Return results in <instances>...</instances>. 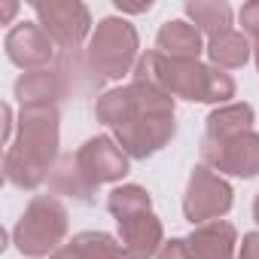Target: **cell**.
Segmentation results:
<instances>
[{
    "mask_svg": "<svg viewBox=\"0 0 259 259\" xmlns=\"http://www.w3.org/2000/svg\"><path fill=\"white\" fill-rule=\"evenodd\" d=\"M95 119L113 132L128 159H150L177 135L174 98L141 79L101 92L95 98Z\"/></svg>",
    "mask_w": 259,
    "mask_h": 259,
    "instance_id": "obj_1",
    "label": "cell"
},
{
    "mask_svg": "<svg viewBox=\"0 0 259 259\" xmlns=\"http://www.w3.org/2000/svg\"><path fill=\"white\" fill-rule=\"evenodd\" d=\"M61 144V113L58 107H22L16 119V135L4 153V177L22 189L34 192L43 186L55 168Z\"/></svg>",
    "mask_w": 259,
    "mask_h": 259,
    "instance_id": "obj_2",
    "label": "cell"
},
{
    "mask_svg": "<svg viewBox=\"0 0 259 259\" xmlns=\"http://www.w3.org/2000/svg\"><path fill=\"white\" fill-rule=\"evenodd\" d=\"M132 79L150 82L156 89H162L165 95H171L174 101H195V104H213V107H226L232 104L238 85L232 79V73L204 64L201 58H168L159 49H147L132 73Z\"/></svg>",
    "mask_w": 259,
    "mask_h": 259,
    "instance_id": "obj_3",
    "label": "cell"
},
{
    "mask_svg": "<svg viewBox=\"0 0 259 259\" xmlns=\"http://www.w3.org/2000/svg\"><path fill=\"white\" fill-rule=\"evenodd\" d=\"M85 61L95 70V76L104 82H113V79L135 73V67L141 61L138 28L122 16L101 19L92 31V40L85 43Z\"/></svg>",
    "mask_w": 259,
    "mask_h": 259,
    "instance_id": "obj_4",
    "label": "cell"
},
{
    "mask_svg": "<svg viewBox=\"0 0 259 259\" xmlns=\"http://www.w3.org/2000/svg\"><path fill=\"white\" fill-rule=\"evenodd\" d=\"M70 213L55 195H34L13 229V244L22 256L40 259L64 247Z\"/></svg>",
    "mask_w": 259,
    "mask_h": 259,
    "instance_id": "obj_5",
    "label": "cell"
},
{
    "mask_svg": "<svg viewBox=\"0 0 259 259\" xmlns=\"http://www.w3.org/2000/svg\"><path fill=\"white\" fill-rule=\"evenodd\" d=\"M31 10L37 16V25L61 52H79L82 43L92 40V10L79 0H34Z\"/></svg>",
    "mask_w": 259,
    "mask_h": 259,
    "instance_id": "obj_6",
    "label": "cell"
},
{
    "mask_svg": "<svg viewBox=\"0 0 259 259\" xmlns=\"http://www.w3.org/2000/svg\"><path fill=\"white\" fill-rule=\"evenodd\" d=\"M232 204H235L232 183L223 174H217L213 168L198 162L192 168L186 192H183V217L192 223V229L213 223V220H223L232 210Z\"/></svg>",
    "mask_w": 259,
    "mask_h": 259,
    "instance_id": "obj_7",
    "label": "cell"
},
{
    "mask_svg": "<svg viewBox=\"0 0 259 259\" xmlns=\"http://www.w3.org/2000/svg\"><path fill=\"white\" fill-rule=\"evenodd\" d=\"M198 153L201 165L213 168L223 177H241V180L259 177V132H244L226 141L201 138Z\"/></svg>",
    "mask_w": 259,
    "mask_h": 259,
    "instance_id": "obj_8",
    "label": "cell"
},
{
    "mask_svg": "<svg viewBox=\"0 0 259 259\" xmlns=\"http://www.w3.org/2000/svg\"><path fill=\"white\" fill-rule=\"evenodd\" d=\"M79 171L95 183V186H104V183H119L128 171H132V159L128 153L116 144L113 135H95L89 138L76 153H73Z\"/></svg>",
    "mask_w": 259,
    "mask_h": 259,
    "instance_id": "obj_9",
    "label": "cell"
},
{
    "mask_svg": "<svg viewBox=\"0 0 259 259\" xmlns=\"http://www.w3.org/2000/svg\"><path fill=\"white\" fill-rule=\"evenodd\" d=\"M4 49H7V58L16 67H22L25 73L28 70H46L55 61V43L37 22L13 25L4 37Z\"/></svg>",
    "mask_w": 259,
    "mask_h": 259,
    "instance_id": "obj_10",
    "label": "cell"
},
{
    "mask_svg": "<svg viewBox=\"0 0 259 259\" xmlns=\"http://www.w3.org/2000/svg\"><path fill=\"white\" fill-rule=\"evenodd\" d=\"M119 226V241L135 259H156L162 244H165V226L156 217V210H138L116 220Z\"/></svg>",
    "mask_w": 259,
    "mask_h": 259,
    "instance_id": "obj_11",
    "label": "cell"
},
{
    "mask_svg": "<svg viewBox=\"0 0 259 259\" xmlns=\"http://www.w3.org/2000/svg\"><path fill=\"white\" fill-rule=\"evenodd\" d=\"M189 247L195 259H238V229L229 220H213L189 232Z\"/></svg>",
    "mask_w": 259,
    "mask_h": 259,
    "instance_id": "obj_12",
    "label": "cell"
},
{
    "mask_svg": "<svg viewBox=\"0 0 259 259\" xmlns=\"http://www.w3.org/2000/svg\"><path fill=\"white\" fill-rule=\"evenodd\" d=\"M13 95H16L19 107H58V101L64 98V82L55 67L28 70L16 79Z\"/></svg>",
    "mask_w": 259,
    "mask_h": 259,
    "instance_id": "obj_13",
    "label": "cell"
},
{
    "mask_svg": "<svg viewBox=\"0 0 259 259\" xmlns=\"http://www.w3.org/2000/svg\"><path fill=\"white\" fill-rule=\"evenodd\" d=\"M156 49L168 58H201L207 49L201 31L186 19H168L156 34Z\"/></svg>",
    "mask_w": 259,
    "mask_h": 259,
    "instance_id": "obj_14",
    "label": "cell"
},
{
    "mask_svg": "<svg viewBox=\"0 0 259 259\" xmlns=\"http://www.w3.org/2000/svg\"><path fill=\"white\" fill-rule=\"evenodd\" d=\"M46 183H49V192L55 198L64 195V198H73L79 204H95V198H98V186L79 171L73 153H67V156H61L55 162V168H52V174H49Z\"/></svg>",
    "mask_w": 259,
    "mask_h": 259,
    "instance_id": "obj_15",
    "label": "cell"
},
{
    "mask_svg": "<svg viewBox=\"0 0 259 259\" xmlns=\"http://www.w3.org/2000/svg\"><path fill=\"white\" fill-rule=\"evenodd\" d=\"M256 110L247 101H232L226 107H213L204 119V138L207 141H226L244 132H253Z\"/></svg>",
    "mask_w": 259,
    "mask_h": 259,
    "instance_id": "obj_16",
    "label": "cell"
},
{
    "mask_svg": "<svg viewBox=\"0 0 259 259\" xmlns=\"http://www.w3.org/2000/svg\"><path fill=\"white\" fill-rule=\"evenodd\" d=\"M183 13L201 31V37H207V40L232 31V19H235V13L226 0H186Z\"/></svg>",
    "mask_w": 259,
    "mask_h": 259,
    "instance_id": "obj_17",
    "label": "cell"
},
{
    "mask_svg": "<svg viewBox=\"0 0 259 259\" xmlns=\"http://www.w3.org/2000/svg\"><path fill=\"white\" fill-rule=\"evenodd\" d=\"M204 52H207V58H210L213 67H220V70H238V67H244L253 58V40L244 31L232 28V31L207 40Z\"/></svg>",
    "mask_w": 259,
    "mask_h": 259,
    "instance_id": "obj_18",
    "label": "cell"
},
{
    "mask_svg": "<svg viewBox=\"0 0 259 259\" xmlns=\"http://www.w3.org/2000/svg\"><path fill=\"white\" fill-rule=\"evenodd\" d=\"M70 247L76 250L79 259H135L125 250V244L110 232H79L73 235Z\"/></svg>",
    "mask_w": 259,
    "mask_h": 259,
    "instance_id": "obj_19",
    "label": "cell"
},
{
    "mask_svg": "<svg viewBox=\"0 0 259 259\" xmlns=\"http://www.w3.org/2000/svg\"><path fill=\"white\" fill-rule=\"evenodd\" d=\"M150 207H153V198H150V192L141 183L113 186L110 195H107V210H110L113 220H122V217L138 213V210H150Z\"/></svg>",
    "mask_w": 259,
    "mask_h": 259,
    "instance_id": "obj_20",
    "label": "cell"
},
{
    "mask_svg": "<svg viewBox=\"0 0 259 259\" xmlns=\"http://www.w3.org/2000/svg\"><path fill=\"white\" fill-rule=\"evenodd\" d=\"M238 22H241V31L256 40L259 37V0H250V4H244L238 10Z\"/></svg>",
    "mask_w": 259,
    "mask_h": 259,
    "instance_id": "obj_21",
    "label": "cell"
},
{
    "mask_svg": "<svg viewBox=\"0 0 259 259\" xmlns=\"http://www.w3.org/2000/svg\"><path fill=\"white\" fill-rule=\"evenodd\" d=\"M156 259H195V253H192V247H189L186 238H171V241L162 244V250H159Z\"/></svg>",
    "mask_w": 259,
    "mask_h": 259,
    "instance_id": "obj_22",
    "label": "cell"
},
{
    "mask_svg": "<svg viewBox=\"0 0 259 259\" xmlns=\"http://www.w3.org/2000/svg\"><path fill=\"white\" fill-rule=\"evenodd\" d=\"M238 259H259V232H247L241 247H238Z\"/></svg>",
    "mask_w": 259,
    "mask_h": 259,
    "instance_id": "obj_23",
    "label": "cell"
},
{
    "mask_svg": "<svg viewBox=\"0 0 259 259\" xmlns=\"http://www.w3.org/2000/svg\"><path fill=\"white\" fill-rule=\"evenodd\" d=\"M116 10H119V13H150V10H153V4L147 0V4H135V7H132V4H122V0H119Z\"/></svg>",
    "mask_w": 259,
    "mask_h": 259,
    "instance_id": "obj_24",
    "label": "cell"
},
{
    "mask_svg": "<svg viewBox=\"0 0 259 259\" xmlns=\"http://www.w3.org/2000/svg\"><path fill=\"white\" fill-rule=\"evenodd\" d=\"M16 13H19V4H16V0H7V4H4V10H0V19H4V25H10Z\"/></svg>",
    "mask_w": 259,
    "mask_h": 259,
    "instance_id": "obj_25",
    "label": "cell"
},
{
    "mask_svg": "<svg viewBox=\"0 0 259 259\" xmlns=\"http://www.w3.org/2000/svg\"><path fill=\"white\" fill-rule=\"evenodd\" d=\"M49 259H79V256H76V250H73L70 244H64V247H58Z\"/></svg>",
    "mask_w": 259,
    "mask_h": 259,
    "instance_id": "obj_26",
    "label": "cell"
},
{
    "mask_svg": "<svg viewBox=\"0 0 259 259\" xmlns=\"http://www.w3.org/2000/svg\"><path fill=\"white\" fill-rule=\"evenodd\" d=\"M253 220H256V226H259V192H256V198H253Z\"/></svg>",
    "mask_w": 259,
    "mask_h": 259,
    "instance_id": "obj_27",
    "label": "cell"
},
{
    "mask_svg": "<svg viewBox=\"0 0 259 259\" xmlns=\"http://www.w3.org/2000/svg\"><path fill=\"white\" fill-rule=\"evenodd\" d=\"M253 61H256V70H259V37L253 40Z\"/></svg>",
    "mask_w": 259,
    "mask_h": 259,
    "instance_id": "obj_28",
    "label": "cell"
}]
</instances>
